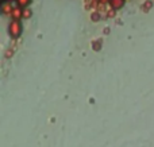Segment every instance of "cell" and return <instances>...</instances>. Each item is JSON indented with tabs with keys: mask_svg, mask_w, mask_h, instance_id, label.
Wrapping results in <instances>:
<instances>
[{
	"mask_svg": "<svg viewBox=\"0 0 154 147\" xmlns=\"http://www.w3.org/2000/svg\"><path fill=\"white\" fill-rule=\"evenodd\" d=\"M31 16V11L30 8H23V19H29Z\"/></svg>",
	"mask_w": 154,
	"mask_h": 147,
	"instance_id": "8992f818",
	"label": "cell"
},
{
	"mask_svg": "<svg viewBox=\"0 0 154 147\" xmlns=\"http://www.w3.org/2000/svg\"><path fill=\"white\" fill-rule=\"evenodd\" d=\"M11 18H12V20H19V19H22L23 18V8L14 7L12 12H11Z\"/></svg>",
	"mask_w": 154,
	"mask_h": 147,
	"instance_id": "7a4b0ae2",
	"label": "cell"
},
{
	"mask_svg": "<svg viewBox=\"0 0 154 147\" xmlns=\"http://www.w3.org/2000/svg\"><path fill=\"white\" fill-rule=\"evenodd\" d=\"M101 3H104V4H106V3H108V2H111V0H100Z\"/></svg>",
	"mask_w": 154,
	"mask_h": 147,
	"instance_id": "52a82bcc",
	"label": "cell"
},
{
	"mask_svg": "<svg viewBox=\"0 0 154 147\" xmlns=\"http://www.w3.org/2000/svg\"><path fill=\"white\" fill-rule=\"evenodd\" d=\"M16 3H18V7L27 8L30 5V3H31V0H16Z\"/></svg>",
	"mask_w": 154,
	"mask_h": 147,
	"instance_id": "5b68a950",
	"label": "cell"
},
{
	"mask_svg": "<svg viewBox=\"0 0 154 147\" xmlns=\"http://www.w3.org/2000/svg\"><path fill=\"white\" fill-rule=\"evenodd\" d=\"M5 2H7V3H10V2H12V0H5Z\"/></svg>",
	"mask_w": 154,
	"mask_h": 147,
	"instance_id": "ba28073f",
	"label": "cell"
},
{
	"mask_svg": "<svg viewBox=\"0 0 154 147\" xmlns=\"http://www.w3.org/2000/svg\"><path fill=\"white\" fill-rule=\"evenodd\" d=\"M2 10H3V14H4V15H10V16H11V12H12L14 7H12V5H11V3L4 2V4H3Z\"/></svg>",
	"mask_w": 154,
	"mask_h": 147,
	"instance_id": "3957f363",
	"label": "cell"
},
{
	"mask_svg": "<svg viewBox=\"0 0 154 147\" xmlns=\"http://www.w3.org/2000/svg\"><path fill=\"white\" fill-rule=\"evenodd\" d=\"M8 30H10V34L12 35L14 38H18L19 35L22 34V24L19 20H11L10 23V27H8Z\"/></svg>",
	"mask_w": 154,
	"mask_h": 147,
	"instance_id": "6da1fadb",
	"label": "cell"
},
{
	"mask_svg": "<svg viewBox=\"0 0 154 147\" xmlns=\"http://www.w3.org/2000/svg\"><path fill=\"white\" fill-rule=\"evenodd\" d=\"M109 5H111L114 10H119L125 5V0H111L109 2Z\"/></svg>",
	"mask_w": 154,
	"mask_h": 147,
	"instance_id": "277c9868",
	"label": "cell"
}]
</instances>
